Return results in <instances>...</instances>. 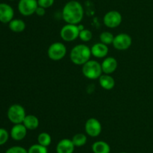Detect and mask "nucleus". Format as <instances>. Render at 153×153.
Segmentation results:
<instances>
[{
  "label": "nucleus",
  "instance_id": "obj_1",
  "mask_svg": "<svg viewBox=\"0 0 153 153\" xmlns=\"http://www.w3.org/2000/svg\"><path fill=\"white\" fill-rule=\"evenodd\" d=\"M62 18L67 23L78 25L84 18V8L79 2L72 0L65 4L62 9Z\"/></svg>",
  "mask_w": 153,
  "mask_h": 153
},
{
  "label": "nucleus",
  "instance_id": "obj_2",
  "mask_svg": "<svg viewBox=\"0 0 153 153\" xmlns=\"http://www.w3.org/2000/svg\"><path fill=\"white\" fill-rule=\"evenodd\" d=\"M91 48L84 44L73 46L70 54L71 62L77 65H83L87 62L91 60Z\"/></svg>",
  "mask_w": 153,
  "mask_h": 153
},
{
  "label": "nucleus",
  "instance_id": "obj_3",
  "mask_svg": "<svg viewBox=\"0 0 153 153\" xmlns=\"http://www.w3.org/2000/svg\"><path fill=\"white\" fill-rule=\"evenodd\" d=\"M102 73L101 64L96 60L91 59L82 65V74L88 79H99Z\"/></svg>",
  "mask_w": 153,
  "mask_h": 153
},
{
  "label": "nucleus",
  "instance_id": "obj_4",
  "mask_svg": "<svg viewBox=\"0 0 153 153\" xmlns=\"http://www.w3.org/2000/svg\"><path fill=\"white\" fill-rule=\"evenodd\" d=\"M7 115L9 121L14 124H21L23 122L26 116L25 108L22 105L17 104L11 105L8 108Z\"/></svg>",
  "mask_w": 153,
  "mask_h": 153
},
{
  "label": "nucleus",
  "instance_id": "obj_5",
  "mask_svg": "<svg viewBox=\"0 0 153 153\" xmlns=\"http://www.w3.org/2000/svg\"><path fill=\"white\" fill-rule=\"evenodd\" d=\"M66 54H67V47L61 42H55L48 48V56L53 61H60L63 59Z\"/></svg>",
  "mask_w": 153,
  "mask_h": 153
},
{
  "label": "nucleus",
  "instance_id": "obj_6",
  "mask_svg": "<svg viewBox=\"0 0 153 153\" xmlns=\"http://www.w3.org/2000/svg\"><path fill=\"white\" fill-rule=\"evenodd\" d=\"M79 32L77 25L67 23L61 28L60 35L64 41L71 42L76 40L79 37Z\"/></svg>",
  "mask_w": 153,
  "mask_h": 153
},
{
  "label": "nucleus",
  "instance_id": "obj_7",
  "mask_svg": "<svg viewBox=\"0 0 153 153\" xmlns=\"http://www.w3.org/2000/svg\"><path fill=\"white\" fill-rule=\"evenodd\" d=\"M123 21L121 14L117 10H109L104 15L103 22L108 28H114L119 26Z\"/></svg>",
  "mask_w": 153,
  "mask_h": 153
},
{
  "label": "nucleus",
  "instance_id": "obj_8",
  "mask_svg": "<svg viewBox=\"0 0 153 153\" xmlns=\"http://www.w3.org/2000/svg\"><path fill=\"white\" fill-rule=\"evenodd\" d=\"M132 44V38L129 34L126 33H120L114 36L113 40L114 47L118 50H128Z\"/></svg>",
  "mask_w": 153,
  "mask_h": 153
},
{
  "label": "nucleus",
  "instance_id": "obj_9",
  "mask_svg": "<svg viewBox=\"0 0 153 153\" xmlns=\"http://www.w3.org/2000/svg\"><path fill=\"white\" fill-rule=\"evenodd\" d=\"M37 7H38L37 0H19L18 3L19 12L25 16H31L35 14Z\"/></svg>",
  "mask_w": 153,
  "mask_h": 153
},
{
  "label": "nucleus",
  "instance_id": "obj_10",
  "mask_svg": "<svg viewBox=\"0 0 153 153\" xmlns=\"http://www.w3.org/2000/svg\"><path fill=\"white\" fill-rule=\"evenodd\" d=\"M85 132L91 137H97L102 132V124L97 118H90L85 124Z\"/></svg>",
  "mask_w": 153,
  "mask_h": 153
},
{
  "label": "nucleus",
  "instance_id": "obj_11",
  "mask_svg": "<svg viewBox=\"0 0 153 153\" xmlns=\"http://www.w3.org/2000/svg\"><path fill=\"white\" fill-rule=\"evenodd\" d=\"M14 16L13 8L6 3H0V22L9 23Z\"/></svg>",
  "mask_w": 153,
  "mask_h": 153
},
{
  "label": "nucleus",
  "instance_id": "obj_12",
  "mask_svg": "<svg viewBox=\"0 0 153 153\" xmlns=\"http://www.w3.org/2000/svg\"><path fill=\"white\" fill-rule=\"evenodd\" d=\"M102 72L105 74H111L117 70L118 62L114 57H105L101 64Z\"/></svg>",
  "mask_w": 153,
  "mask_h": 153
},
{
  "label": "nucleus",
  "instance_id": "obj_13",
  "mask_svg": "<svg viewBox=\"0 0 153 153\" xmlns=\"http://www.w3.org/2000/svg\"><path fill=\"white\" fill-rule=\"evenodd\" d=\"M27 130H28L22 123L14 124L10 130V136L14 140L20 141L26 136Z\"/></svg>",
  "mask_w": 153,
  "mask_h": 153
},
{
  "label": "nucleus",
  "instance_id": "obj_14",
  "mask_svg": "<svg viewBox=\"0 0 153 153\" xmlns=\"http://www.w3.org/2000/svg\"><path fill=\"white\" fill-rule=\"evenodd\" d=\"M75 146L70 139L64 138L61 140L56 146V153H73Z\"/></svg>",
  "mask_w": 153,
  "mask_h": 153
},
{
  "label": "nucleus",
  "instance_id": "obj_15",
  "mask_svg": "<svg viewBox=\"0 0 153 153\" xmlns=\"http://www.w3.org/2000/svg\"><path fill=\"white\" fill-rule=\"evenodd\" d=\"M91 54L94 57L98 58H105L108 53V45L101 43H97L93 45L91 48Z\"/></svg>",
  "mask_w": 153,
  "mask_h": 153
},
{
  "label": "nucleus",
  "instance_id": "obj_16",
  "mask_svg": "<svg viewBox=\"0 0 153 153\" xmlns=\"http://www.w3.org/2000/svg\"><path fill=\"white\" fill-rule=\"evenodd\" d=\"M99 82L102 88L105 90H111L115 86V80L110 74H102L99 78Z\"/></svg>",
  "mask_w": 153,
  "mask_h": 153
},
{
  "label": "nucleus",
  "instance_id": "obj_17",
  "mask_svg": "<svg viewBox=\"0 0 153 153\" xmlns=\"http://www.w3.org/2000/svg\"><path fill=\"white\" fill-rule=\"evenodd\" d=\"M92 151L94 153H110L111 147L108 142L103 140H99L94 142L92 145Z\"/></svg>",
  "mask_w": 153,
  "mask_h": 153
},
{
  "label": "nucleus",
  "instance_id": "obj_18",
  "mask_svg": "<svg viewBox=\"0 0 153 153\" xmlns=\"http://www.w3.org/2000/svg\"><path fill=\"white\" fill-rule=\"evenodd\" d=\"M22 124H24L27 130H33L38 128L40 122L38 118L34 115H26Z\"/></svg>",
  "mask_w": 153,
  "mask_h": 153
},
{
  "label": "nucleus",
  "instance_id": "obj_19",
  "mask_svg": "<svg viewBox=\"0 0 153 153\" xmlns=\"http://www.w3.org/2000/svg\"><path fill=\"white\" fill-rule=\"evenodd\" d=\"M9 28L13 32H22L25 29V23L22 20L13 19L8 23Z\"/></svg>",
  "mask_w": 153,
  "mask_h": 153
},
{
  "label": "nucleus",
  "instance_id": "obj_20",
  "mask_svg": "<svg viewBox=\"0 0 153 153\" xmlns=\"http://www.w3.org/2000/svg\"><path fill=\"white\" fill-rule=\"evenodd\" d=\"M72 141L76 147H82L86 144L87 141H88V137L84 134L79 133L73 136Z\"/></svg>",
  "mask_w": 153,
  "mask_h": 153
},
{
  "label": "nucleus",
  "instance_id": "obj_21",
  "mask_svg": "<svg viewBox=\"0 0 153 153\" xmlns=\"http://www.w3.org/2000/svg\"><path fill=\"white\" fill-rule=\"evenodd\" d=\"M37 142L45 147H48L52 142V136L47 132H41L37 136Z\"/></svg>",
  "mask_w": 153,
  "mask_h": 153
},
{
  "label": "nucleus",
  "instance_id": "obj_22",
  "mask_svg": "<svg viewBox=\"0 0 153 153\" xmlns=\"http://www.w3.org/2000/svg\"><path fill=\"white\" fill-rule=\"evenodd\" d=\"M114 38V36L110 32H103L100 35V42L106 45L111 44L113 43Z\"/></svg>",
  "mask_w": 153,
  "mask_h": 153
},
{
  "label": "nucleus",
  "instance_id": "obj_23",
  "mask_svg": "<svg viewBox=\"0 0 153 153\" xmlns=\"http://www.w3.org/2000/svg\"><path fill=\"white\" fill-rule=\"evenodd\" d=\"M28 153H48V148L39 143L33 144L28 148Z\"/></svg>",
  "mask_w": 153,
  "mask_h": 153
},
{
  "label": "nucleus",
  "instance_id": "obj_24",
  "mask_svg": "<svg viewBox=\"0 0 153 153\" xmlns=\"http://www.w3.org/2000/svg\"><path fill=\"white\" fill-rule=\"evenodd\" d=\"M79 38L83 42H88L92 39L93 34L92 32H91V31L85 28V29H83L82 31H81L80 32H79Z\"/></svg>",
  "mask_w": 153,
  "mask_h": 153
},
{
  "label": "nucleus",
  "instance_id": "obj_25",
  "mask_svg": "<svg viewBox=\"0 0 153 153\" xmlns=\"http://www.w3.org/2000/svg\"><path fill=\"white\" fill-rule=\"evenodd\" d=\"M9 138V134L6 129L0 128V146L7 142Z\"/></svg>",
  "mask_w": 153,
  "mask_h": 153
},
{
  "label": "nucleus",
  "instance_id": "obj_26",
  "mask_svg": "<svg viewBox=\"0 0 153 153\" xmlns=\"http://www.w3.org/2000/svg\"><path fill=\"white\" fill-rule=\"evenodd\" d=\"M5 153H28V150L19 146H15L9 148Z\"/></svg>",
  "mask_w": 153,
  "mask_h": 153
},
{
  "label": "nucleus",
  "instance_id": "obj_27",
  "mask_svg": "<svg viewBox=\"0 0 153 153\" xmlns=\"http://www.w3.org/2000/svg\"><path fill=\"white\" fill-rule=\"evenodd\" d=\"M55 0H37L38 6L44 8H49L53 5Z\"/></svg>",
  "mask_w": 153,
  "mask_h": 153
},
{
  "label": "nucleus",
  "instance_id": "obj_28",
  "mask_svg": "<svg viewBox=\"0 0 153 153\" xmlns=\"http://www.w3.org/2000/svg\"><path fill=\"white\" fill-rule=\"evenodd\" d=\"M35 14L39 16H43L45 14H46V8L38 6L37 8L36 9Z\"/></svg>",
  "mask_w": 153,
  "mask_h": 153
},
{
  "label": "nucleus",
  "instance_id": "obj_29",
  "mask_svg": "<svg viewBox=\"0 0 153 153\" xmlns=\"http://www.w3.org/2000/svg\"><path fill=\"white\" fill-rule=\"evenodd\" d=\"M78 28H79V32H81V31H82V30L83 29H85V26H84L83 25H82V24H78Z\"/></svg>",
  "mask_w": 153,
  "mask_h": 153
},
{
  "label": "nucleus",
  "instance_id": "obj_30",
  "mask_svg": "<svg viewBox=\"0 0 153 153\" xmlns=\"http://www.w3.org/2000/svg\"><path fill=\"white\" fill-rule=\"evenodd\" d=\"M120 153H128V152H120Z\"/></svg>",
  "mask_w": 153,
  "mask_h": 153
},
{
  "label": "nucleus",
  "instance_id": "obj_31",
  "mask_svg": "<svg viewBox=\"0 0 153 153\" xmlns=\"http://www.w3.org/2000/svg\"><path fill=\"white\" fill-rule=\"evenodd\" d=\"M10 1H13V0H10Z\"/></svg>",
  "mask_w": 153,
  "mask_h": 153
}]
</instances>
